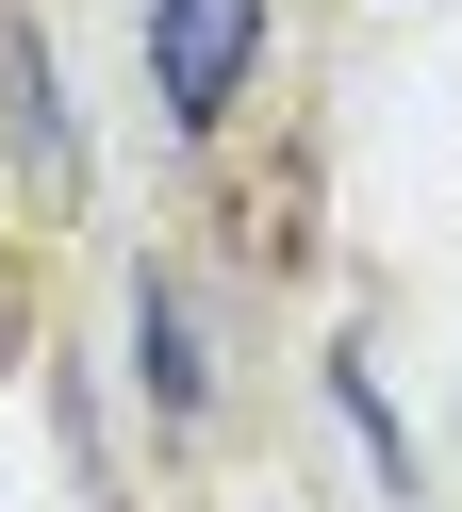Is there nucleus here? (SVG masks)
I'll return each mask as SVG.
<instances>
[{
    "label": "nucleus",
    "mask_w": 462,
    "mask_h": 512,
    "mask_svg": "<svg viewBox=\"0 0 462 512\" xmlns=\"http://www.w3.org/2000/svg\"><path fill=\"white\" fill-rule=\"evenodd\" d=\"M248 67H264V0H149V83L182 133H215L248 100Z\"/></svg>",
    "instance_id": "f257e3e1"
}]
</instances>
